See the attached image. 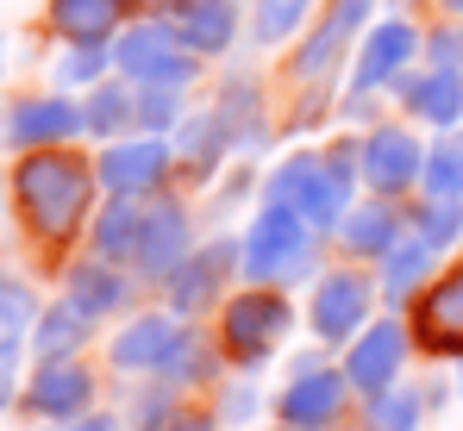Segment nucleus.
<instances>
[{
    "label": "nucleus",
    "mask_w": 463,
    "mask_h": 431,
    "mask_svg": "<svg viewBox=\"0 0 463 431\" xmlns=\"http://www.w3.org/2000/svg\"><path fill=\"white\" fill-rule=\"evenodd\" d=\"M345 244L357 257H388L401 244V219L388 207H357V213H345Z\"/></svg>",
    "instance_id": "nucleus-24"
},
{
    "label": "nucleus",
    "mask_w": 463,
    "mask_h": 431,
    "mask_svg": "<svg viewBox=\"0 0 463 431\" xmlns=\"http://www.w3.org/2000/svg\"><path fill=\"white\" fill-rule=\"evenodd\" d=\"M220 150H226V113H194V119L182 126V156H188V169H213Z\"/></svg>",
    "instance_id": "nucleus-26"
},
{
    "label": "nucleus",
    "mask_w": 463,
    "mask_h": 431,
    "mask_svg": "<svg viewBox=\"0 0 463 431\" xmlns=\"http://www.w3.org/2000/svg\"><path fill=\"white\" fill-rule=\"evenodd\" d=\"M182 344H188V332H182L175 319L151 313V319H132V325L113 338V362H119V369H151V375H169V362H175Z\"/></svg>",
    "instance_id": "nucleus-8"
},
{
    "label": "nucleus",
    "mask_w": 463,
    "mask_h": 431,
    "mask_svg": "<svg viewBox=\"0 0 463 431\" xmlns=\"http://www.w3.org/2000/svg\"><path fill=\"white\" fill-rule=\"evenodd\" d=\"M138 231H145V213L132 201H113L100 225H94V257L113 263V257H138Z\"/></svg>",
    "instance_id": "nucleus-23"
},
{
    "label": "nucleus",
    "mask_w": 463,
    "mask_h": 431,
    "mask_svg": "<svg viewBox=\"0 0 463 431\" xmlns=\"http://www.w3.org/2000/svg\"><path fill=\"white\" fill-rule=\"evenodd\" d=\"M113 63L132 81H145V88H188L194 81V51L182 44L175 25H138V32H126L119 51H113Z\"/></svg>",
    "instance_id": "nucleus-4"
},
{
    "label": "nucleus",
    "mask_w": 463,
    "mask_h": 431,
    "mask_svg": "<svg viewBox=\"0 0 463 431\" xmlns=\"http://www.w3.org/2000/svg\"><path fill=\"white\" fill-rule=\"evenodd\" d=\"M445 6H451V13H463V0H445Z\"/></svg>",
    "instance_id": "nucleus-41"
},
{
    "label": "nucleus",
    "mask_w": 463,
    "mask_h": 431,
    "mask_svg": "<svg viewBox=\"0 0 463 431\" xmlns=\"http://www.w3.org/2000/svg\"><path fill=\"white\" fill-rule=\"evenodd\" d=\"M401 100L413 119L426 126H458L463 119V70H426V75H401Z\"/></svg>",
    "instance_id": "nucleus-16"
},
{
    "label": "nucleus",
    "mask_w": 463,
    "mask_h": 431,
    "mask_svg": "<svg viewBox=\"0 0 463 431\" xmlns=\"http://www.w3.org/2000/svg\"><path fill=\"white\" fill-rule=\"evenodd\" d=\"M401 357H407V332H401V325H370V332L351 344L345 381H351L357 394H383V388H394Z\"/></svg>",
    "instance_id": "nucleus-10"
},
{
    "label": "nucleus",
    "mask_w": 463,
    "mask_h": 431,
    "mask_svg": "<svg viewBox=\"0 0 463 431\" xmlns=\"http://www.w3.org/2000/svg\"><path fill=\"white\" fill-rule=\"evenodd\" d=\"M81 132V107L63 94H44V100H19L13 119H6V138L25 144V150H44V144H63Z\"/></svg>",
    "instance_id": "nucleus-12"
},
{
    "label": "nucleus",
    "mask_w": 463,
    "mask_h": 431,
    "mask_svg": "<svg viewBox=\"0 0 463 431\" xmlns=\"http://www.w3.org/2000/svg\"><path fill=\"white\" fill-rule=\"evenodd\" d=\"M338 407H345V375H332V369H301L288 381V394H282L288 426H332Z\"/></svg>",
    "instance_id": "nucleus-15"
},
{
    "label": "nucleus",
    "mask_w": 463,
    "mask_h": 431,
    "mask_svg": "<svg viewBox=\"0 0 463 431\" xmlns=\"http://www.w3.org/2000/svg\"><path fill=\"white\" fill-rule=\"evenodd\" d=\"M426 188H432V201H463V138H445L432 156H426V175H420Z\"/></svg>",
    "instance_id": "nucleus-28"
},
{
    "label": "nucleus",
    "mask_w": 463,
    "mask_h": 431,
    "mask_svg": "<svg viewBox=\"0 0 463 431\" xmlns=\"http://www.w3.org/2000/svg\"><path fill=\"white\" fill-rule=\"evenodd\" d=\"M132 119H138V100H132L126 88H94V94H88V107H81V126H88V132H100V138H107V132H119V126H132Z\"/></svg>",
    "instance_id": "nucleus-27"
},
{
    "label": "nucleus",
    "mask_w": 463,
    "mask_h": 431,
    "mask_svg": "<svg viewBox=\"0 0 463 431\" xmlns=\"http://www.w3.org/2000/svg\"><path fill=\"white\" fill-rule=\"evenodd\" d=\"M357 163H364V182H370V188H383V194H401L413 175H426V150H420V138H407L401 126L370 132Z\"/></svg>",
    "instance_id": "nucleus-7"
},
{
    "label": "nucleus",
    "mask_w": 463,
    "mask_h": 431,
    "mask_svg": "<svg viewBox=\"0 0 463 431\" xmlns=\"http://www.w3.org/2000/svg\"><path fill=\"white\" fill-rule=\"evenodd\" d=\"M426 269H432V244H426V238H401V244L388 250V294H407Z\"/></svg>",
    "instance_id": "nucleus-31"
},
{
    "label": "nucleus",
    "mask_w": 463,
    "mask_h": 431,
    "mask_svg": "<svg viewBox=\"0 0 463 431\" xmlns=\"http://www.w3.org/2000/svg\"><path fill=\"white\" fill-rule=\"evenodd\" d=\"M458 231H463V201H432L426 219H420V238H426L432 250H445Z\"/></svg>",
    "instance_id": "nucleus-32"
},
{
    "label": "nucleus",
    "mask_w": 463,
    "mask_h": 431,
    "mask_svg": "<svg viewBox=\"0 0 463 431\" xmlns=\"http://www.w3.org/2000/svg\"><path fill=\"white\" fill-rule=\"evenodd\" d=\"M432 70H463V38H458V32H439V44H432Z\"/></svg>",
    "instance_id": "nucleus-38"
},
{
    "label": "nucleus",
    "mask_w": 463,
    "mask_h": 431,
    "mask_svg": "<svg viewBox=\"0 0 463 431\" xmlns=\"http://www.w3.org/2000/svg\"><path fill=\"white\" fill-rule=\"evenodd\" d=\"M370 6H376V0H332V13L319 19V32L307 38V51L295 57V70L301 75H326L338 57H345V44L357 38V25L370 19Z\"/></svg>",
    "instance_id": "nucleus-14"
},
{
    "label": "nucleus",
    "mask_w": 463,
    "mask_h": 431,
    "mask_svg": "<svg viewBox=\"0 0 463 431\" xmlns=\"http://www.w3.org/2000/svg\"><path fill=\"white\" fill-rule=\"evenodd\" d=\"M413 332L432 344V351H463V269H451L445 282L420 300V319Z\"/></svg>",
    "instance_id": "nucleus-17"
},
{
    "label": "nucleus",
    "mask_w": 463,
    "mask_h": 431,
    "mask_svg": "<svg viewBox=\"0 0 463 431\" xmlns=\"http://www.w3.org/2000/svg\"><path fill=\"white\" fill-rule=\"evenodd\" d=\"M19 188V213L38 238H70L88 213V194H94V175L88 163L70 156V150H32L13 175Z\"/></svg>",
    "instance_id": "nucleus-1"
},
{
    "label": "nucleus",
    "mask_w": 463,
    "mask_h": 431,
    "mask_svg": "<svg viewBox=\"0 0 463 431\" xmlns=\"http://www.w3.org/2000/svg\"><path fill=\"white\" fill-rule=\"evenodd\" d=\"M25 319H32V294L19 282H0V338H13Z\"/></svg>",
    "instance_id": "nucleus-36"
},
{
    "label": "nucleus",
    "mask_w": 463,
    "mask_h": 431,
    "mask_svg": "<svg viewBox=\"0 0 463 431\" xmlns=\"http://www.w3.org/2000/svg\"><path fill=\"white\" fill-rule=\"evenodd\" d=\"M51 25L70 44H107V32L119 25V0H51Z\"/></svg>",
    "instance_id": "nucleus-21"
},
{
    "label": "nucleus",
    "mask_w": 463,
    "mask_h": 431,
    "mask_svg": "<svg viewBox=\"0 0 463 431\" xmlns=\"http://www.w3.org/2000/svg\"><path fill=\"white\" fill-rule=\"evenodd\" d=\"M288 431H319V426H288Z\"/></svg>",
    "instance_id": "nucleus-42"
},
{
    "label": "nucleus",
    "mask_w": 463,
    "mask_h": 431,
    "mask_svg": "<svg viewBox=\"0 0 463 431\" xmlns=\"http://www.w3.org/2000/svg\"><path fill=\"white\" fill-rule=\"evenodd\" d=\"M351 201V156H295L269 175V207H288L319 231L332 219H345Z\"/></svg>",
    "instance_id": "nucleus-2"
},
{
    "label": "nucleus",
    "mask_w": 463,
    "mask_h": 431,
    "mask_svg": "<svg viewBox=\"0 0 463 431\" xmlns=\"http://www.w3.org/2000/svg\"><path fill=\"white\" fill-rule=\"evenodd\" d=\"M226 263H232V244H213V250H188V263L169 276V306L175 313H194V306H207L220 282H226Z\"/></svg>",
    "instance_id": "nucleus-18"
},
{
    "label": "nucleus",
    "mask_w": 463,
    "mask_h": 431,
    "mask_svg": "<svg viewBox=\"0 0 463 431\" xmlns=\"http://www.w3.org/2000/svg\"><path fill=\"white\" fill-rule=\"evenodd\" d=\"M169 431H213V426H207V419H175Z\"/></svg>",
    "instance_id": "nucleus-40"
},
{
    "label": "nucleus",
    "mask_w": 463,
    "mask_h": 431,
    "mask_svg": "<svg viewBox=\"0 0 463 431\" xmlns=\"http://www.w3.org/2000/svg\"><path fill=\"white\" fill-rule=\"evenodd\" d=\"M107 70V44H70V57L57 63V81H94Z\"/></svg>",
    "instance_id": "nucleus-35"
},
{
    "label": "nucleus",
    "mask_w": 463,
    "mask_h": 431,
    "mask_svg": "<svg viewBox=\"0 0 463 431\" xmlns=\"http://www.w3.org/2000/svg\"><path fill=\"white\" fill-rule=\"evenodd\" d=\"M188 263V213L175 201H156L138 231V269L145 276H175Z\"/></svg>",
    "instance_id": "nucleus-11"
},
{
    "label": "nucleus",
    "mask_w": 463,
    "mask_h": 431,
    "mask_svg": "<svg viewBox=\"0 0 463 431\" xmlns=\"http://www.w3.org/2000/svg\"><path fill=\"white\" fill-rule=\"evenodd\" d=\"M313 13V0H257V44H282V38H295V25Z\"/></svg>",
    "instance_id": "nucleus-30"
},
{
    "label": "nucleus",
    "mask_w": 463,
    "mask_h": 431,
    "mask_svg": "<svg viewBox=\"0 0 463 431\" xmlns=\"http://www.w3.org/2000/svg\"><path fill=\"white\" fill-rule=\"evenodd\" d=\"M175 94H182V88H145V94H138V126H145V132H163V126H175Z\"/></svg>",
    "instance_id": "nucleus-34"
},
{
    "label": "nucleus",
    "mask_w": 463,
    "mask_h": 431,
    "mask_svg": "<svg viewBox=\"0 0 463 431\" xmlns=\"http://www.w3.org/2000/svg\"><path fill=\"white\" fill-rule=\"evenodd\" d=\"M81 332H88V313H76V306H51V313H38L32 351H38L44 362H70V351L81 344Z\"/></svg>",
    "instance_id": "nucleus-25"
},
{
    "label": "nucleus",
    "mask_w": 463,
    "mask_h": 431,
    "mask_svg": "<svg viewBox=\"0 0 463 431\" xmlns=\"http://www.w3.org/2000/svg\"><path fill=\"white\" fill-rule=\"evenodd\" d=\"M232 19H238L232 0H182L175 32H182V44H188L194 57H213V51L232 44Z\"/></svg>",
    "instance_id": "nucleus-20"
},
{
    "label": "nucleus",
    "mask_w": 463,
    "mask_h": 431,
    "mask_svg": "<svg viewBox=\"0 0 463 431\" xmlns=\"http://www.w3.org/2000/svg\"><path fill=\"white\" fill-rule=\"evenodd\" d=\"M288 338V300L257 287V294H238L226 306V351L238 362H263L276 344Z\"/></svg>",
    "instance_id": "nucleus-5"
},
{
    "label": "nucleus",
    "mask_w": 463,
    "mask_h": 431,
    "mask_svg": "<svg viewBox=\"0 0 463 431\" xmlns=\"http://www.w3.org/2000/svg\"><path fill=\"white\" fill-rule=\"evenodd\" d=\"M132 426L138 431H169L175 426V388H145V400L132 407Z\"/></svg>",
    "instance_id": "nucleus-33"
},
{
    "label": "nucleus",
    "mask_w": 463,
    "mask_h": 431,
    "mask_svg": "<svg viewBox=\"0 0 463 431\" xmlns=\"http://www.w3.org/2000/svg\"><path fill=\"white\" fill-rule=\"evenodd\" d=\"M413 426H420V394L413 388L370 394V431H413Z\"/></svg>",
    "instance_id": "nucleus-29"
},
{
    "label": "nucleus",
    "mask_w": 463,
    "mask_h": 431,
    "mask_svg": "<svg viewBox=\"0 0 463 431\" xmlns=\"http://www.w3.org/2000/svg\"><path fill=\"white\" fill-rule=\"evenodd\" d=\"M420 51V32L413 25H401V19H388V25H376L370 38H364V57H357V94H370V88H383V81H394V75L407 70V57Z\"/></svg>",
    "instance_id": "nucleus-13"
},
{
    "label": "nucleus",
    "mask_w": 463,
    "mask_h": 431,
    "mask_svg": "<svg viewBox=\"0 0 463 431\" xmlns=\"http://www.w3.org/2000/svg\"><path fill=\"white\" fill-rule=\"evenodd\" d=\"M13 369H19V332L0 338V407L13 400Z\"/></svg>",
    "instance_id": "nucleus-37"
},
{
    "label": "nucleus",
    "mask_w": 463,
    "mask_h": 431,
    "mask_svg": "<svg viewBox=\"0 0 463 431\" xmlns=\"http://www.w3.org/2000/svg\"><path fill=\"white\" fill-rule=\"evenodd\" d=\"M458 388H463V375H458Z\"/></svg>",
    "instance_id": "nucleus-43"
},
{
    "label": "nucleus",
    "mask_w": 463,
    "mask_h": 431,
    "mask_svg": "<svg viewBox=\"0 0 463 431\" xmlns=\"http://www.w3.org/2000/svg\"><path fill=\"white\" fill-rule=\"evenodd\" d=\"M163 169H169V144L163 138H132V144H107V156H100V182L113 188V201H132V194H145L163 182Z\"/></svg>",
    "instance_id": "nucleus-6"
},
{
    "label": "nucleus",
    "mask_w": 463,
    "mask_h": 431,
    "mask_svg": "<svg viewBox=\"0 0 463 431\" xmlns=\"http://www.w3.org/2000/svg\"><path fill=\"white\" fill-rule=\"evenodd\" d=\"M364 313H370V282H364V276H326L319 294H313V332H319L326 344L357 338Z\"/></svg>",
    "instance_id": "nucleus-9"
},
{
    "label": "nucleus",
    "mask_w": 463,
    "mask_h": 431,
    "mask_svg": "<svg viewBox=\"0 0 463 431\" xmlns=\"http://www.w3.org/2000/svg\"><path fill=\"white\" fill-rule=\"evenodd\" d=\"M57 431H119L113 419H81V426H57Z\"/></svg>",
    "instance_id": "nucleus-39"
},
{
    "label": "nucleus",
    "mask_w": 463,
    "mask_h": 431,
    "mask_svg": "<svg viewBox=\"0 0 463 431\" xmlns=\"http://www.w3.org/2000/svg\"><path fill=\"white\" fill-rule=\"evenodd\" d=\"M238 257H244V276L257 287L288 282V276H301L313 263V225L301 213H288V207H263Z\"/></svg>",
    "instance_id": "nucleus-3"
},
{
    "label": "nucleus",
    "mask_w": 463,
    "mask_h": 431,
    "mask_svg": "<svg viewBox=\"0 0 463 431\" xmlns=\"http://www.w3.org/2000/svg\"><path fill=\"white\" fill-rule=\"evenodd\" d=\"M88 400H94V381H88V369H76V362H44L38 381H32V407L44 419H76Z\"/></svg>",
    "instance_id": "nucleus-19"
},
{
    "label": "nucleus",
    "mask_w": 463,
    "mask_h": 431,
    "mask_svg": "<svg viewBox=\"0 0 463 431\" xmlns=\"http://www.w3.org/2000/svg\"><path fill=\"white\" fill-rule=\"evenodd\" d=\"M70 306L88 313V319L119 313V306H126V276L107 269V263H81V269H70Z\"/></svg>",
    "instance_id": "nucleus-22"
}]
</instances>
